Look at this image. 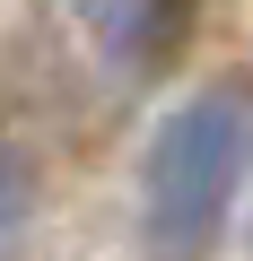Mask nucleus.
Wrapping results in <instances>:
<instances>
[{
	"label": "nucleus",
	"mask_w": 253,
	"mask_h": 261,
	"mask_svg": "<svg viewBox=\"0 0 253 261\" xmlns=\"http://www.w3.org/2000/svg\"><path fill=\"white\" fill-rule=\"evenodd\" d=\"M253 174V87L183 96L140 148V244L149 261H210Z\"/></svg>",
	"instance_id": "obj_1"
},
{
	"label": "nucleus",
	"mask_w": 253,
	"mask_h": 261,
	"mask_svg": "<svg viewBox=\"0 0 253 261\" xmlns=\"http://www.w3.org/2000/svg\"><path fill=\"white\" fill-rule=\"evenodd\" d=\"M35 209H44V183H35V157L18 140H0V261H18L27 235H35Z\"/></svg>",
	"instance_id": "obj_3"
},
{
	"label": "nucleus",
	"mask_w": 253,
	"mask_h": 261,
	"mask_svg": "<svg viewBox=\"0 0 253 261\" xmlns=\"http://www.w3.org/2000/svg\"><path fill=\"white\" fill-rule=\"evenodd\" d=\"M79 27L96 35V53H105L113 70L149 79V70H166V61L183 53L192 0H79Z\"/></svg>",
	"instance_id": "obj_2"
}]
</instances>
